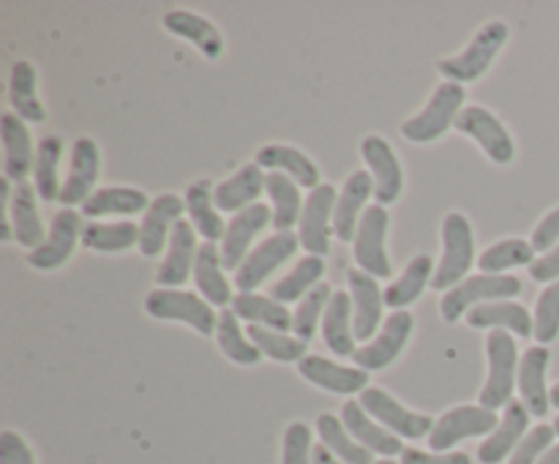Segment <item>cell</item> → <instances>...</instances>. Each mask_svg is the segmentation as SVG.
I'll use <instances>...</instances> for the list:
<instances>
[{
	"instance_id": "obj_1",
	"label": "cell",
	"mask_w": 559,
	"mask_h": 464,
	"mask_svg": "<svg viewBox=\"0 0 559 464\" xmlns=\"http://www.w3.org/2000/svg\"><path fill=\"white\" fill-rule=\"evenodd\" d=\"M486 355H489V380L480 388V407L500 409L513 402V388L519 382V347L511 331H495L486 336Z\"/></svg>"
},
{
	"instance_id": "obj_2",
	"label": "cell",
	"mask_w": 559,
	"mask_h": 464,
	"mask_svg": "<svg viewBox=\"0 0 559 464\" xmlns=\"http://www.w3.org/2000/svg\"><path fill=\"white\" fill-rule=\"evenodd\" d=\"M508 36H511V31H508L506 22H489V25H484L475 33L473 44H469L462 55L442 58L440 63H437V69H440V74L445 76L448 82H456V85L480 80V76L489 71V66L495 63L497 52L508 44Z\"/></svg>"
},
{
	"instance_id": "obj_3",
	"label": "cell",
	"mask_w": 559,
	"mask_h": 464,
	"mask_svg": "<svg viewBox=\"0 0 559 464\" xmlns=\"http://www.w3.org/2000/svg\"><path fill=\"white\" fill-rule=\"evenodd\" d=\"M442 260L437 265L431 287L435 289H453L464 282L469 267L475 265V233L473 224L464 213H448L442 222Z\"/></svg>"
},
{
	"instance_id": "obj_4",
	"label": "cell",
	"mask_w": 559,
	"mask_h": 464,
	"mask_svg": "<svg viewBox=\"0 0 559 464\" xmlns=\"http://www.w3.org/2000/svg\"><path fill=\"white\" fill-rule=\"evenodd\" d=\"M464 98H467L464 85H456V82H442V85L431 93L424 112L404 120L402 136L404 140L415 142V145H426V142L440 140L451 126H456V118L462 115Z\"/></svg>"
},
{
	"instance_id": "obj_5",
	"label": "cell",
	"mask_w": 559,
	"mask_h": 464,
	"mask_svg": "<svg viewBox=\"0 0 559 464\" xmlns=\"http://www.w3.org/2000/svg\"><path fill=\"white\" fill-rule=\"evenodd\" d=\"M145 311L153 320L183 322L202 336L218 331L216 309L205 298H197L194 293H186V289H153L145 298Z\"/></svg>"
},
{
	"instance_id": "obj_6",
	"label": "cell",
	"mask_w": 559,
	"mask_h": 464,
	"mask_svg": "<svg viewBox=\"0 0 559 464\" xmlns=\"http://www.w3.org/2000/svg\"><path fill=\"white\" fill-rule=\"evenodd\" d=\"M522 293V282L516 276H467L462 284L448 289L440 311L445 322H459L464 314L480 304H495L502 298H516Z\"/></svg>"
},
{
	"instance_id": "obj_7",
	"label": "cell",
	"mask_w": 559,
	"mask_h": 464,
	"mask_svg": "<svg viewBox=\"0 0 559 464\" xmlns=\"http://www.w3.org/2000/svg\"><path fill=\"white\" fill-rule=\"evenodd\" d=\"M388 227H391V216L382 205L366 207L364 218L355 233V262L364 273L374 278H388L393 273L391 257H388Z\"/></svg>"
},
{
	"instance_id": "obj_8",
	"label": "cell",
	"mask_w": 559,
	"mask_h": 464,
	"mask_svg": "<svg viewBox=\"0 0 559 464\" xmlns=\"http://www.w3.org/2000/svg\"><path fill=\"white\" fill-rule=\"evenodd\" d=\"M500 426V415L495 409H486L480 404H462L442 415L429 435L431 451H451L459 442L469 437H484Z\"/></svg>"
},
{
	"instance_id": "obj_9",
	"label": "cell",
	"mask_w": 559,
	"mask_h": 464,
	"mask_svg": "<svg viewBox=\"0 0 559 464\" xmlns=\"http://www.w3.org/2000/svg\"><path fill=\"white\" fill-rule=\"evenodd\" d=\"M364 404L366 413L374 420H380L388 431H393L396 437H407V440H420V437H429L435 429V418L424 413H413V409L404 407L399 398H393L391 393L382 391V388L369 385L358 398Z\"/></svg>"
},
{
	"instance_id": "obj_10",
	"label": "cell",
	"mask_w": 559,
	"mask_h": 464,
	"mask_svg": "<svg viewBox=\"0 0 559 464\" xmlns=\"http://www.w3.org/2000/svg\"><path fill=\"white\" fill-rule=\"evenodd\" d=\"M298 246L300 238L295 233H273L271 238L262 240L257 249H251L243 265L235 271V287H238V293H254L257 287H262V282L271 273H276L298 251Z\"/></svg>"
},
{
	"instance_id": "obj_11",
	"label": "cell",
	"mask_w": 559,
	"mask_h": 464,
	"mask_svg": "<svg viewBox=\"0 0 559 464\" xmlns=\"http://www.w3.org/2000/svg\"><path fill=\"white\" fill-rule=\"evenodd\" d=\"M456 129L462 134L473 136L484 147L486 156L495 164H500V167H508L516 158V145H513L511 131L502 126V120L491 109L478 107V104L475 107H464L462 115L456 118Z\"/></svg>"
},
{
	"instance_id": "obj_12",
	"label": "cell",
	"mask_w": 559,
	"mask_h": 464,
	"mask_svg": "<svg viewBox=\"0 0 559 464\" xmlns=\"http://www.w3.org/2000/svg\"><path fill=\"white\" fill-rule=\"evenodd\" d=\"M338 191L336 186L320 183L309 197H306L304 213H300L298 238L309 254L325 257L331 249V227L333 211H336Z\"/></svg>"
},
{
	"instance_id": "obj_13",
	"label": "cell",
	"mask_w": 559,
	"mask_h": 464,
	"mask_svg": "<svg viewBox=\"0 0 559 464\" xmlns=\"http://www.w3.org/2000/svg\"><path fill=\"white\" fill-rule=\"evenodd\" d=\"M267 224H273V207L257 205L246 207V211L235 213L227 224V233L222 240V262L224 271H238L246 262V257L251 254V243L257 240V235L265 233Z\"/></svg>"
},
{
	"instance_id": "obj_14",
	"label": "cell",
	"mask_w": 559,
	"mask_h": 464,
	"mask_svg": "<svg viewBox=\"0 0 559 464\" xmlns=\"http://www.w3.org/2000/svg\"><path fill=\"white\" fill-rule=\"evenodd\" d=\"M415 328V317L409 311H393L385 320L382 331L377 333V338H371L369 344L358 347V353L353 355L355 364L366 371H380L385 366H391L393 360L402 355L404 344L409 342Z\"/></svg>"
},
{
	"instance_id": "obj_15",
	"label": "cell",
	"mask_w": 559,
	"mask_h": 464,
	"mask_svg": "<svg viewBox=\"0 0 559 464\" xmlns=\"http://www.w3.org/2000/svg\"><path fill=\"white\" fill-rule=\"evenodd\" d=\"M82 227H85V224H82L76 211L63 207V211L55 213L47 240H44L36 251L27 254L31 267H36V271H55V267L66 265V262L71 260V254H74L76 243L82 240Z\"/></svg>"
},
{
	"instance_id": "obj_16",
	"label": "cell",
	"mask_w": 559,
	"mask_h": 464,
	"mask_svg": "<svg viewBox=\"0 0 559 464\" xmlns=\"http://www.w3.org/2000/svg\"><path fill=\"white\" fill-rule=\"evenodd\" d=\"M360 153H364V162L369 164L371 178H374L377 205L385 207L391 205V202H396L404 189V175L391 142L380 134H369L364 142H360Z\"/></svg>"
},
{
	"instance_id": "obj_17",
	"label": "cell",
	"mask_w": 559,
	"mask_h": 464,
	"mask_svg": "<svg viewBox=\"0 0 559 464\" xmlns=\"http://www.w3.org/2000/svg\"><path fill=\"white\" fill-rule=\"evenodd\" d=\"M102 172V156L91 136H80L71 147V164L69 175H66L63 191H60V202L66 207L85 205L93 194H96V180Z\"/></svg>"
},
{
	"instance_id": "obj_18",
	"label": "cell",
	"mask_w": 559,
	"mask_h": 464,
	"mask_svg": "<svg viewBox=\"0 0 559 464\" xmlns=\"http://www.w3.org/2000/svg\"><path fill=\"white\" fill-rule=\"evenodd\" d=\"M298 371L311 385L322 388V391L342 393V396L364 393L371 385V377L366 369H360V366H342L336 360L322 358V355H306L298 364Z\"/></svg>"
},
{
	"instance_id": "obj_19",
	"label": "cell",
	"mask_w": 559,
	"mask_h": 464,
	"mask_svg": "<svg viewBox=\"0 0 559 464\" xmlns=\"http://www.w3.org/2000/svg\"><path fill=\"white\" fill-rule=\"evenodd\" d=\"M197 233L191 227V222L180 218L175 224L173 235H169L167 254H164L162 265H158L156 282L164 289H178L189 282V276H194V262H197Z\"/></svg>"
},
{
	"instance_id": "obj_20",
	"label": "cell",
	"mask_w": 559,
	"mask_h": 464,
	"mask_svg": "<svg viewBox=\"0 0 559 464\" xmlns=\"http://www.w3.org/2000/svg\"><path fill=\"white\" fill-rule=\"evenodd\" d=\"M551 353L544 344H535L519 360V393H522L524 407L535 418H546L551 409V388H546V371H549Z\"/></svg>"
},
{
	"instance_id": "obj_21",
	"label": "cell",
	"mask_w": 559,
	"mask_h": 464,
	"mask_svg": "<svg viewBox=\"0 0 559 464\" xmlns=\"http://www.w3.org/2000/svg\"><path fill=\"white\" fill-rule=\"evenodd\" d=\"M0 134H3V169L5 180L22 186L27 183V175L33 172L36 164V147H33V136L27 131L25 120L14 112L0 115Z\"/></svg>"
},
{
	"instance_id": "obj_22",
	"label": "cell",
	"mask_w": 559,
	"mask_h": 464,
	"mask_svg": "<svg viewBox=\"0 0 559 464\" xmlns=\"http://www.w3.org/2000/svg\"><path fill=\"white\" fill-rule=\"evenodd\" d=\"M374 194V178L366 169H358V172L349 175L344 180L342 191H338L336 211H333V233L338 235V240L349 243L355 240V233H358V224L366 213V202Z\"/></svg>"
},
{
	"instance_id": "obj_23",
	"label": "cell",
	"mask_w": 559,
	"mask_h": 464,
	"mask_svg": "<svg viewBox=\"0 0 559 464\" xmlns=\"http://www.w3.org/2000/svg\"><path fill=\"white\" fill-rule=\"evenodd\" d=\"M349 295H353V322L355 338L369 342L382 322V306H385V289H380L374 276L360 267L349 271Z\"/></svg>"
},
{
	"instance_id": "obj_24",
	"label": "cell",
	"mask_w": 559,
	"mask_h": 464,
	"mask_svg": "<svg viewBox=\"0 0 559 464\" xmlns=\"http://www.w3.org/2000/svg\"><path fill=\"white\" fill-rule=\"evenodd\" d=\"M530 409L524 407V402H511L506 407L500 426L480 442L478 459L480 464H500L502 459L513 456L519 445H522L524 437L530 435Z\"/></svg>"
},
{
	"instance_id": "obj_25",
	"label": "cell",
	"mask_w": 559,
	"mask_h": 464,
	"mask_svg": "<svg viewBox=\"0 0 559 464\" xmlns=\"http://www.w3.org/2000/svg\"><path fill=\"white\" fill-rule=\"evenodd\" d=\"M186 211V200L178 194H162L151 202L145 218L140 224V251L145 257H158L164 246H169L175 224L180 222V213Z\"/></svg>"
},
{
	"instance_id": "obj_26",
	"label": "cell",
	"mask_w": 559,
	"mask_h": 464,
	"mask_svg": "<svg viewBox=\"0 0 559 464\" xmlns=\"http://www.w3.org/2000/svg\"><path fill=\"white\" fill-rule=\"evenodd\" d=\"M342 420H344V426H347L349 435H353L360 445L369 448L371 453H380L382 459H393V456H402L404 453L402 437H396L393 431H388L380 420L371 418L360 402L344 404Z\"/></svg>"
},
{
	"instance_id": "obj_27",
	"label": "cell",
	"mask_w": 559,
	"mask_h": 464,
	"mask_svg": "<svg viewBox=\"0 0 559 464\" xmlns=\"http://www.w3.org/2000/svg\"><path fill=\"white\" fill-rule=\"evenodd\" d=\"M265 178L260 164H246L240 167L233 178L222 180V183L213 189V200H216V207L224 213H240L246 207L257 205V200L265 191Z\"/></svg>"
},
{
	"instance_id": "obj_28",
	"label": "cell",
	"mask_w": 559,
	"mask_h": 464,
	"mask_svg": "<svg viewBox=\"0 0 559 464\" xmlns=\"http://www.w3.org/2000/svg\"><path fill=\"white\" fill-rule=\"evenodd\" d=\"M9 224L14 229L16 243L25 249L36 251L44 243V224L38 213V191L36 186L22 183L14 189V197L9 202Z\"/></svg>"
},
{
	"instance_id": "obj_29",
	"label": "cell",
	"mask_w": 559,
	"mask_h": 464,
	"mask_svg": "<svg viewBox=\"0 0 559 464\" xmlns=\"http://www.w3.org/2000/svg\"><path fill=\"white\" fill-rule=\"evenodd\" d=\"M213 189H216V186L205 178L194 180V183L186 189V213H189L191 227L197 229V235L205 238V243L224 240V233H227L222 211H218L216 200H213Z\"/></svg>"
},
{
	"instance_id": "obj_30",
	"label": "cell",
	"mask_w": 559,
	"mask_h": 464,
	"mask_svg": "<svg viewBox=\"0 0 559 464\" xmlns=\"http://www.w3.org/2000/svg\"><path fill=\"white\" fill-rule=\"evenodd\" d=\"M322 338L338 358H349L358 353L355 347V322H353V295L347 289L333 293L328 304L325 317H322Z\"/></svg>"
},
{
	"instance_id": "obj_31",
	"label": "cell",
	"mask_w": 559,
	"mask_h": 464,
	"mask_svg": "<svg viewBox=\"0 0 559 464\" xmlns=\"http://www.w3.org/2000/svg\"><path fill=\"white\" fill-rule=\"evenodd\" d=\"M194 282L200 289L202 298L211 306H233L235 295L229 287L227 276H224V262H222V249L216 243H202L197 249V262H194Z\"/></svg>"
},
{
	"instance_id": "obj_32",
	"label": "cell",
	"mask_w": 559,
	"mask_h": 464,
	"mask_svg": "<svg viewBox=\"0 0 559 464\" xmlns=\"http://www.w3.org/2000/svg\"><path fill=\"white\" fill-rule=\"evenodd\" d=\"M164 27H167L173 36L186 38L189 44H194L207 60L222 58L224 52V38L218 33V27L211 20L200 14H191V11H167L164 14Z\"/></svg>"
},
{
	"instance_id": "obj_33",
	"label": "cell",
	"mask_w": 559,
	"mask_h": 464,
	"mask_svg": "<svg viewBox=\"0 0 559 464\" xmlns=\"http://www.w3.org/2000/svg\"><path fill=\"white\" fill-rule=\"evenodd\" d=\"M257 164L271 169V172L287 175V178H293L304 189L314 191L320 186V167L304 151L293 145H265L257 153Z\"/></svg>"
},
{
	"instance_id": "obj_34",
	"label": "cell",
	"mask_w": 559,
	"mask_h": 464,
	"mask_svg": "<svg viewBox=\"0 0 559 464\" xmlns=\"http://www.w3.org/2000/svg\"><path fill=\"white\" fill-rule=\"evenodd\" d=\"M467 322L473 328H502V331H511L522 338L535 336V314H530L527 306L513 304V300L475 306L467 314Z\"/></svg>"
},
{
	"instance_id": "obj_35",
	"label": "cell",
	"mask_w": 559,
	"mask_h": 464,
	"mask_svg": "<svg viewBox=\"0 0 559 464\" xmlns=\"http://www.w3.org/2000/svg\"><path fill=\"white\" fill-rule=\"evenodd\" d=\"M9 98L14 115H20L25 123H44L47 120V109H44L41 98H38V74L27 60H16L11 66Z\"/></svg>"
},
{
	"instance_id": "obj_36",
	"label": "cell",
	"mask_w": 559,
	"mask_h": 464,
	"mask_svg": "<svg viewBox=\"0 0 559 464\" xmlns=\"http://www.w3.org/2000/svg\"><path fill=\"white\" fill-rule=\"evenodd\" d=\"M229 309L238 314V320H249V325L271 328V331H293V314L284 304H278L271 295H257V293H238L235 295Z\"/></svg>"
},
{
	"instance_id": "obj_37",
	"label": "cell",
	"mask_w": 559,
	"mask_h": 464,
	"mask_svg": "<svg viewBox=\"0 0 559 464\" xmlns=\"http://www.w3.org/2000/svg\"><path fill=\"white\" fill-rule=\"evenodd\" d=\"M265 191L273 202V227L276 233H293L295 224H300V213H304V197H300V186L293 178L282 172H267Z\"/></svg>"
},
{
	"instance_id": "obj_38",
	"label": "cell",
	"mask_w": 559,
	"mask_h": 464,
	"mask_svg": "<svg viewBox=\"0 0 559 464\" xmlns=\"http://www.w3.org/2000/svg\"><path fill=\"white\" fill-rule=\"evenodd\" d=\"M151 207V200L142 189H129V186H107L96 189V194L82 205V213L87 218L98 216H134Z\"/></svg>"
},
{
	"instance_id": "obj_39",
	"label": "cell",
	"mask_w": 559,
	"mask_h": 464,
	"mask_svg": "<svg viewBox=\"0 0 559 464\" xmlns=\"http://www.w3.org/2000/svg\"><path fill=\"white\" fill-rule=\"evenodd\" d=\"M431 278H435V260L429 254H418L407 267H404L402 276L385 289V304L391 309L404 311L409 304L424 295V289L429 287Z\"/></svg>"
},
{
	"instance_id": "obj_40",
	"label": "cell",
	"mask_w": 559,
	"mask_h": 464,
	"mask_svg": "<svg viewBox=\"0 0 559 464\" xmlns=\"http://www.w3.org/2000/svg\"><path fill=\"white\" fill-rule=\"evenodd\" d=\"M325 276V260L322 257H304L287 276L278 278L276 284H271V298H276L278 304H295V300H304L317 284H322L320 278Z\"/></svg>"
},
{
	"instance_id": "obj_41",
	"label": "cell",
	"mask_w": 559,
	"mask_h": 464,
	"mask_svg": "<svg viewBox=\"0 0 559 464\" xmlns=\"http://www.w3.org/2000/svg\"><path fill=\"white\" fill-rule=\"evenodd\" d=\"M60 158H63V142L60 136H44L36 145V164H33V180H36L38 200H60Z\"/></svg>"
},
{
	"instance_id": "obj_42",
	"label": "cell",
	"mask_w": 559,
	"mask_h": 464,
	"mask_svg": "<svg viewBox=\"0 0 559 464\" xmlns=\"http://www.w3.org/2000/svg\"><path fill=\"white\" fill-rule=\"evenodd\" d=\"M82 246L102 254H118L131 246H140V227L134 222H87L82 227Z\"/></svg>"
},
{
	"instance_id": "obj_43",
	"label": "cell",
	"mask_w": 559,
	"mask_h": 464,
	"mask_svg": "<svg viewBox=\"0 0 559 464\" xmlns=\"http://www.w3.org/2000/svg\"><path fill=\"white\" fill-rule=\"evenodd\" d=\"M317 431H320L322 445H325L331 453H336L342 462H347V464H374V462H371L369 448L360 445V442L355 440V437L347 431L344 420H338L336 415L322 413L320 418H317Z\"/></svg>"
},
{
	"instance_id": "obj_44",
	"label": "cell",
	"mask_w": 559,
	"mask_h": 464,
	"mask_svg": "<svg viewBox=\"0 0 559 464\" xmlns=\"http://www.w3.org/2000/svg\"><path fill=\"white\" fill-rule=\"evenodd\" d=\"M218 347H222V353L227 355L233 364H240V366H254L262 360V353L257 349V344L251 342L249 333L240 331V322H238V314H235L233 309H222L218 311Z\"/></svg>"
},
{
	"instance_id": "obj_45",
	"label": "cell",
	"mask_w": 559,
	"mask_h": 464,
	"mask_svg": "<svg viewBox=\"0 0 559 464\" xmlns=\"http://www.w3.org/2000/svg\"><path fill=\"white\" fill-rule=\"evenodd\" d=\"M538 251L533 249V243L524 238H508L500 240V243L489 246L484 254L478 257V265L484 273H506L511 267H522V265H533L538 260Z\"/></svg>"
},
{
	"instance_id": "obj_46",
	"label": "cell",
	"mask_w": 559,
	"mask_h": 464,
	"mask_svg": "<svg viewBox=\"0 0 559 464\" xmlns=\"http://www.w3.org/2000/svg\"><path fill=\"white\" fill-rule=\"evenodd\" d=\"M249 338L257 344L262 355L278 360V364H300L306 358V342H300L298 336H289V333L271 331V328L262 325H249Z\"/></svg>"
},
{
	"instance_id": "obj_47",
	"label": "cell",
	"mask_w": 559,
	"mask_h": 464,
	"mask_svg": "<svg viewBox=\"0 0 559 464\" xmlns=\"http://www.w3.org/2000/svg\"><path fill=\"white\" fill-rule=\"evenodd\" d=\"M331 298H333L331 284H325V282L317 284V287L311 289V293L306 295L304 300H300L298 309H295V314H293V336H298L300 342L309 344L311 338H314L317 325H320L322 317H325Z\"/></svg>"
},
{
	"instance_id": "obj_48",
	"label": "cell",
	"mask_w": 559,
	"mask_h": 464,
	"mask_svg": "<svg viewBox=\"0 0 559 464\" xmlns=\"http://www.w3.org/2000/svg\"><path fill=\"white\" fill-rule=\"evenodd\" d=\"M559 336V282L549 284L535 304V342L549 347Z\"/></svg>"
},
{
	"instance_id": "obj_49",
	"label": "cell",
	"mask_w": 559,
	"mask_h": 464,
	"mask_svg": "<svg viewBox=\"0 0 559 464\" xmlns=\"http://www.w3.org/2000/svg\"><path fill=\"white\" fill-rule=\"evenodd\" d=\"M282 464H314V445H311V429L304 420L287 426L282 442Z\"/></svg>"
},
{
	"instance_id": "obj_50",
	"label": "cell",
	"mask_w": 559,
	"mask_h": 464,
	"mask_svg": "<svg viewBox=\"0 0 559 464\" xmlns=\"http://www.w3.org/2000/svg\"><path fill=\"white\" fill-rule=\"evenodd\" d=\"M555 424H538L535 429H530V435L524 437L522 445L513 451L511 462L508 464H538L540 456L555 445Z\"/></svg>"
},
{
	"instance_id": "obj_51",
	"label": "cell",
	"mask_w": 559,
	"mask_h": 464,
	"mask_svg": "<svg viewBox=\"0 0 559 464\" xmlns=\"http://www.w3.org/2000/svg\"><path fill=\"white\" fill-rule=\"evenodd\" d=\"M0 464H36L25 437H20L11 429L0 435Z\"/></svg>"
},
{
	"instance_id": "obj_52",
	"label": "cell",
	"mask_w": 559,
	"mask_h": 464,
	"mask_svg": "<svg viewBox=\"0 0 559 464\" xmlns=\"http://www.w3.org/2000/svg\"><path fill=\"white\" fill-rule=\"evenodd\" d=\"M533 249L538 251V254H546L549 249H555V246L559 243V207H555V211L546 213L544 218L538 222V227L533 229Z\"/></svg>"
},
{
	"instance_id": "obj_53",
	"label": "cell",
	"mask_w": 559,
	"mask_h": 464,
	"mask_svg": "<svg viewBox=\"0 0 559 464\" xmlns=\"http://www.w3.org/2000/svg\"><path fill=\"white\" fill-rule=\"evenodd\" d=\"M399 464H473V459L464 451L453 453H426L418 448H404L402 462Z\"/></svg>"
},
{
	"instance_id": "obj_54",
	"label": "cell",
	"mask_w": 559,
	"mask_h": 464,
	"mask_svg": "<svg viewBox=\"0 0 559 464\" xmlns=\"http://www.w3.org/2000/svg\"><path fill=\"white\" fill-rule=\"evenodd\" d=\"M530 276L540 284L559 282V243L555 246V249L546 251V254H540L538 260L530 265Z\"/></svg>"
},
{
	"instance_id": "obj_55",
	"label": "cell",
	"mask_w": 559,
	"mask_h": 464,
	"mask_svg": "<svg viewBox=\"0 0 559 464\" xmlns=\"http://www.w3.org/2000/svg\"><path fill=\"white\" fill-rule=\"evenodd\" d=\"M314 464H347V462H342V459H338L336 453H331L320 442V445H314Z\"/></svg>"
},
{
	"instance_id": "obj_56",
	"label": "cell",
	"mask_w": 559,
	"mask_h": 464,
	"mask_svg": "<svg viewBox=\"0 0 559 464\" xmlns=\"http://www.w3.org/2000/svg\"><path fill=\"white\" fill-rule=\"evenodd\" d=\"M538 464H559V445H551L549 451H546L544 456H540Z\"/></svg>"
},
{
	"instance_id": "obj_57",
	"label": "cell",
	"mask_w": 559,
	"mask_h": 464,
	"mask_svg": "<svg viewBox=\"0 0 559 464\" xmlns=\"http://www.w3.org/2000/svg\"><path fill=\"white\" fill-rule=\"evenodd\" d=\"M551 407L559 409V382L557 385H551Z\"/></svg>"
},
{
	"instance_id": "obj_58",
	"label": "cell",
	"mask_w": 559,
	"mask_h": 464,
	"mask_svg": "<svg viewBox=\"0 0 559 464\" xmlns=\"http://www.w3.org/2000/svg\"><path fill=\"white\" fill-rule=\"evenodd\" d=\"M374 464H396V462H393V459H380V462H374Z\"/></svg>"
},
{
	"instance_id": "obj_59",
	"label": "cell",
	"mask_w": 559,
	"mask_h": 464,
	"mask_svg": "<svg viewBox=\"0 0 559 464\" xmlns=\"http://www.w3.org/2000/svg\"><path fill=\"white\" fill-rule=\"evenodd\" d=\"M555 431H557V437H559V415H557V420H555Z\"/></svg>"
}]
</instances>
